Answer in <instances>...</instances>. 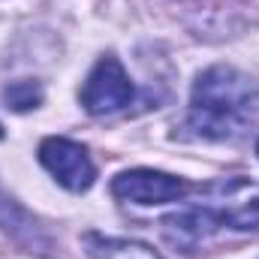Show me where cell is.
<instances>
[{
    "label": "cell",
    "mask_w": 259,
    "mask_h": 259,
    "mask_svg": "<svg viewBox=\"0 0 259 259\" xmlns=\"http://www.w3.org/2000/svg\"><path fill=\"white\" fill-rule=\"evenodd\" d=\"M259 121V88L235 66L214 64L199 72L190 91L187 130L208 142L241 139Z\"/></svg>",
    "instance_id": "1"
},
{
    "label": "cell",
    "mask_w": 259,
    "mask_h": 259,
    "mask_svg": "<svg viewBox=\"0 0 259 259\" xmlns=\"http://www.w3.org/2000/svg\"><path fill=\"white\" fill-rule=\"evenodd\" d=\"M196 205L205 211V217L220 229H259V184L250 178H223L199 187Z\"/></svg>",
    "instance_id": "2"
},
{
    "label": "cell",
    "mask_w": 259,
    "mask_h": 259,
    "mask_svg": "<svg viewBox=\"0 0 259 259\" xmlns=\"http://www.w3.org/2000/svg\"><path fill=\"white\" fill-rule=\"evenodd\" d=\"M78 97H81V106H84L88 115L106 118V115H115V112L127 109L133 103V97H136V88L130 81L124 64L115 55H106L88 72Z\"/></svg>",
    "instance_id": "3"
},
{
    "label": "cell",
    "mask_w": 259,
    "mask_h": 259,
    "mask_svg": "<svg viewBox=\"0 0 259 259\" xmlns=\"http://www.w3.org/2000/svg\"><path fill=\"white\" fill-rule=\"evenodd\" d=\"M39 163L52 172V178L66 187L69 193H84L91 190L97 178V166L88 154L84 145L64 139V136H49L39 145Z\"/></svg>",
    "instance_id": "4"
},
{
    "label": "cell",
    "mask_w": 259,
    "mask_h": 259,
    "mask_svg": "<svg viewBox=\"0 0 259 259\" xmlns=\"http://www.w3.org/2000/svg\"><path fill=\"white\" fill-rule=\"evenodd\" d=\"M193 187L169 172L160 169H127L112 178V196L133 205H163V202H178L190 193Z\"/></svg>",
    "instance_id": "5"
},
{
    "label": "cell",
    "mask_w": 259,
    "mask_h": 259,
    "mask_svg": "<svg viewBox=\"0 0 259 259\" xmlns=\"http://www.w3.org/2000/svg\"><path fill=\"white\" fill-rule=\"evenodd\" d=\"M160 229H163V238L172 244V247H178V250H193L196 244H202L208 235H214L217 232V226L205 217V211L199 208V205H187L184 211H175V214H169V217H163L160 220Z\"/></svg>",
    "instance_id": "6"
},
{
    "label": "cell",
    "mask_w": 259,
    "mask_h": 259,
    "mask_svg": "<svg viewBox=\"0 0 259 259\" xmlns=\"http://www.w3.org/2000/svg\"><path fill=\"white\" fill-rule=\"evenodd\" d=\"M84 259H163L154 247L130 238H100L88 235L84 238Z\"/></svg>",
    "instance_id": "7"
},
{
    "label": "cell",
    "mask_w": 259,
    "mask_h": 259,
    "mask_svg": "<svg viewBox=\"0 0 259 259\" xmlns=\"http://www.w3.org/2000/svg\"><path fill=\"white\" fill-rule=\"evenodd\" d=\"M3 103L12 112H30L42 103V88L33 78H18V81L3 88Z\"/></svg>",
    "instance_id": "8"
},
{
    "label": "cell",
    "mask_w": 259,
    "mask_h": 259,
    "mask_svg": "<svg viewBox=\"0 0 259 259\" xmlns=\"http://www.w3.org/2000/svg\"><path fill=\"white\" fill-rule=\"evenodd\" d=\"M0 139H3V127H0Z\"/></svg>",
    "instance_id": "9"
},
{
    "label": "cell",
    "mask_w": 259,
    "mask_h": 259,
    "mask_svg": "<svg viewBox=\"0 0 259 259\" xmlns=\"http://www.w3.org/2000/svg\"><path fill=\"white\" fill-rule=\"evenodd\" d=\"M256 154H259V142H256Z\"/></svg>",
    "instance_id": "10"
}]
</instances>
